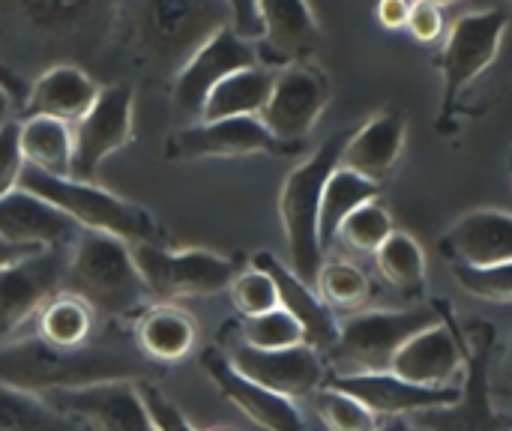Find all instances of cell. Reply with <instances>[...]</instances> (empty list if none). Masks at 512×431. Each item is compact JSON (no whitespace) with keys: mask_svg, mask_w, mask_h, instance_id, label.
I'll return each mask as SVG.
<instances>
[{"mask_svg":"<svg viewBox=\"0 0 512 431\" xmlns=\"http://www.w3.org/2000/svg\"><path fill=\"white\" fill-rule=\"evenodd\" d=\"M441 303L420 309H372L339 321V339L324 354L333 375H381L390 372L396 351L417 333L441 324Z\"/></svg>","mask_w":512,"mask_h":431,"instance_id":"5b68a950","label":"cell"},{"mask_svg":"<svg viewBox=\"0 0 512 431\" xmlns=\"http://www.w3.org/2000/svg\"><path fill=\"white\" fill-rule=\"evenodd\" d=\"M0 90L12 99V102H24L27 99V84L24 78L0 57Z\"/></svg>","mask_w":512,"mask_h":431,"instance_id":"f6af8a7d","label":"cell"},{"mask_svg":"<svg viewBox=\"0 0 512 431\" xmlns=\"http://www.w3.org/2000/svg\"><path fill=\"white\" fill-rule=\"evenodd\" d=\"M252 267L264 270L273 282H276V294H279V309L288 312L300 330H303V345L318 351V354H327L336 339H339V321L336 315L327 309V303L318 297V291L312 285H306L300 276L291 273L288 264H282L276 255L270 252H258L252 258Z\"/></svg>","mask_w":512,"mask_h":431,"instance_id":"ffe728a7","label":"cell"},{"mask_svg":"<svg viewBox=\"0 0 512 431\" xmlns=\"http://www.w3.org/2000/svg\"><path fill=\"white\" fill-rule=\"evenodd\" d=\"M66 249H45L9 267H0V339L15 333L24 321L60 294L66 279Z\"/></svg>","mask_w":512,"mask_h":431,"instance_id":"7c38bea8","label":"cell"},{"mask_svg":"<svg viewBox=\"0 0 512 431\" xmlns=\"http://www.w3.org/2000/svg\"><path fill=\"white\" fill-rule=\"evenodd\" d=\"M375 12H378V21H381L387 30H399V27H408L411 3H402V0H384Z\"/></svg>","mask_w":512,"mask_h":431,"instance_id":"ee69618b","label":"cell"},{"mask_svg":"<svg viewBox=\"0 0 512 431\" xmlns=\"http://www.w3.org/2000/svg\"><path fill=\"white\" fill-rule=\"evenodd\" d=\"M222 27H228V3L156 0L135 9V33L144 60L168 69L171 81L183 63Z\"/></svg>","mask_w":512,"mask_h":431,"instance_id":"8992f818","label":"cell"},{"mask_svg":"<svg viewBox=\"0 0 512 431\" xmlns=\"http://www.w3.org/2000/svg\"><path fill=\"white\" fill-rule=\"evenodd\" d=\"M315 411L330 431H378V417L363 408L354 396L324 384L315 396Z\"/></svg>","mask_w":512,"mask_h":431,"instance_id":"8d00e7d4","label":"cell"},{"mask_svg":"<svg viewBox=\"0 0 512 431\" xmlns=\"http://www.w3.org/2000/svg\"><path fill=\"white\" fill-rule=\"evenodd\" d=\"M264 36L255 45L258 66L285 69L312 57L321 42V27L309 3L300 0H267L261 3Z\"/></svg>","mask_w":512,"mask_h":431,"instance_id":"d6986e66","label":"cell"},{"mask_svg":"<svg viewBox=\"0 0 512 431\" xmlns=\"http://www.w3.org/2000/svg\"><path fill=\"white\" fill-rule=\"evenodd\" d=\"M288 156L294 150L282 147L258 117H231L201 123L195 120L186 129H177L165 141V159L195 162V159H240V156Z\"/></svg>","mask_w":512,"mask_h":431,"instance_id":"8fae6325","label":"cell"},{"mask_svg":"<svg viewBox=\"0 0 512 431\" xmlns=\"http://www.w3.org/2000/svg\"><path fill=\"white\" fill-rule=\"evenodd\" d=\"M240 345H249L255 351H285V348L303 345V330L288 312L276 309L258 318H243Z\"/></svg>","mask_w":512,"mask_h":431,"instance_id":"d590c367","label":"cell"},{"mask_svg":"<svg viewBox=\"0 0 512 431\" xmlns=\"http://www.w3.org/2000/svg\"><path fill=\"white\" fill-rule=\"evenodd\" d=\"M36 252H45V249H27V246H12V243L0 240V267H9V264H15V261L27 258V255H36Z\"/></svg>","mask_w":512,"mask_h":431,"instance_id":"bcb514c9","label":"cell"},{"mask_svg":"<svg viewBox=\"0 0 512 431\" xmlns=\"http://www.w3.org/2000/svg\"><path fill=\"white\" fill-rule=\"evenodd\" d=\"M48 405L78 420L87 431H156L141 402L138 381H108L45 396Z\"/></svg>","mask_w":512,"mask_h":431,"instance_id":"5bb4252c","label":"cell"},{"mask_svg":"<svg viewBox=\"0 0 512 431\" xmlns=\"http://www.w3.org/2000/svg\"><path fill=\"white\" fill-rule=\"evenodd\" d=\"M510 431H512V429H510Z\"/></svg>","mask_w":512,"mask_h":431,"instance_id":"f907efd6","label":"cell"},{"mask_svg":"<svg viewBox=\"0 0 512 431\" xmlns=\"http://www.w3.org/2000/svg\"><path fill=\"white\" fill-rule=\"evenodd\" d=\"M138 390H141V402H144V408H147V414H150V423H153V429L156 431H195L192 429V423L183 417V411L171 402V399H165L150 381H138Z\"/></svg>","mask_w":512,"mask_h":431,"instance_id":"ab89813d","label":"cell"},{"mask_svg":"<svg viewBox=\"0 0 512 431\" xmlns=\"http://www.w3.org/2000/svg\"><path fill=\"white\" fill-rule=\"evenodd\" d=\"M378 431H417V426H411L405 417H396V420H387L384 426H378Z\"/></svg>","mask_w":512,"mask_h":431,"instance_id":"7dc6e473","label":"cell"},{"mask_svg":"<svg viewBox=\"0 0 512 431\" xmlns=\"http://www.w3.org/2000/svg\"><path fill=\"white\" fill-rule=\"evenodd\" d=\"M345 141H348L345 132L327 138L306 162H300L285 177L282 195H279V216H282V231H285L288 258H291L288 267L294 276H300L312 288L324 267V249L318 240L321 198H324V186L330 174L339 168Z\"/></svg>","mask_w":512,"mask_h":431,"instance_id":"277c9868","label":"cell"},{"mask_svg":"<svg viewBox=\"0 0 512 431\" xmlns=\"http://www.w3.org/2000/svg\"><path fill=\"white\" fill-rule=\"evenodd\" d=\"M135 267L147 285L150 300L174 303L186 297H207L231 288L237 279V264L225 255L207 249H162L159 243L132 246Z\"/></svg>","mask_w":512,"mask_h":431,"instance_id":"ba28073f","label":"cell"},{"mask_svg":"<svg viewBox=\"0 0 512 431\" xmlns=\"http://www.w3.org/2000/svg\"><path fill=\"white\" fill-rule=\"evenodd\" d=\"M195 339V321L174 303L147 306L135 318V345L147 363H180L192 354Z\"/></svg>","mask_w":512,"mask_h":431,"instance_id":"d4e9b609","label":"cell"},{"mask_svg":"<svg viewBox=\"0 0 512 431\" xmlns=\"http://www.w3.org/2000/svg\"><path fill=\"white\" fill-rule=\"evenodd\" d=\"M441 252L462 267L486 270L512 264V213L471 210L444 237Z\"/></svg>","mask_w":512,"mask_h":431,"instance_id":"44dd1931","label":"cell"},{"mask_svg":"<svg viewBox=\"0 0 512 431\" xmlns=\"http://www.w3.org/2000/svg\"><path fill=\"white\" fill-rule=\"evenodd\" d=\"M453 276L471 297H480L486 303H512V264L486 270L453 264Z\"/></svg>","mask_w":512,"mask_h":431,"instance_id":"f35d334b","label":"cell"},{"mask_svg":"<svg viewBox=\"0 0 512 431\" xmlns=\"http://www.w3.org/2000/svg\"><path fill=\"white\" fill-rule=\"evenodd\" d=\"M96 312L75 294H54L36 312V339L57 351H81L93 336Z\"/></svg>","mask_w":512,"mask_h":431,"instance_id":"83f0119b","label":"cell"},{"mask_svg":"<svg viewBox=\"0 0 512 431\" xmlns=\"http://www.w3.org/2000/svg\"><path fill=\"white\" fill-rule=\"evenodd\" d=\"M225 357L243 378L291 402L315 396L324 387V357L306 345L285 351H255L237 342Z\"/></svg>","mask_w":512,"mask_h":431,"instance_id":"4fadbf2b","label":"cell"},{"mask_svg":"<svg viewBox=\"0 0 512 431\" xmlns=\"http://www.w3.org/2000/svg\"><path fill=\"white\" fill-rule=\"evenodd\" d=\"M9 111H12V99L0 90V126L9 123Z\"/></svg>","mask_w":512,"mask_h":431,"instance_id":"c3c4849f","label":"cell"},{"mask_svg":"<svg viewBox=\"0 0 512 431\" xmlns=\"http://www.w3.org/2000/svg\"><path fill=\"white\" fill-rule=\"evenodd\" d=\"M315 291L327 303L330 312H351L354 315L369 300L372 285H369V276L357 264L333 258V261H324V267L315 279Z\"/></svg>","mask_w":512,"mask_h":431,"instance_id":"1f68e13d","label":"cell"},{"mask_svg":"<svg viewBox=\"0 0 512 431\" xmlns=\"http://www.w3.org/2000/svg\"><path fill=\"white\" fill-rule=\"evenodd\" d=\"M18 12L42 36H72V33L90 27L93 18H99L102 12H111V6L63 3V0H30V3H21Z\"/></svg>","mask_w":512,"mask_h":431,"instance_id":"d6a6232c","label":"cell"},{"mask_svg":"<svg viewBox=\"0 0 512 431\" xmlns=\"http://www.w3.org/2000/svg\"><path fill=\"white\" fill-rule=\"evenodd\" d=\"M453 417H444L441 423H432L435 431H495V417H492V396L486 384V348L474 360L471 369V393L450 408Z\"/></svg>","mask_w":512,"mask_h":431,"instance_id":"836d02e7","label":"cell"},{"mask_svg":"<svg viewBox=\"0 0 512 431\" xmlns=\"http://www.w3.org/2000/svg\"><path fill=\"white\" fill-rule=\"evenodd\" d=\"M99 90L102 87L81 66L57 63L27 87V99L21 102V111L24 117H48L75 126L93 108Z\"/></svg>","mask_w":512,"mask_h":431,"instance_id":"603a6c76","label":"cell"},{"mask_svg":"<svg viewBox=\"0 0 512 431\" xmlns=\"http://www.w3.org/2000/svg\"><path fill=\"white\" fill-rule=\"evenodd\" d=\"M378 273L402 294L420 297L426 288V252L408 231H393L375 252Z\"/></svg>","mask_w":512,"mask_h":431,"instance_id":"f546056e","label":"cell"},{"mask_svg":"<svg viewBox=\"0 0 512 431\" xmlns=\"http://www.w3.org/2000/svg\"><path fill=\"white\" fill-rule=\"evenodd\" d=\"M378 192H381L378 183H372L342 165L330 174V180L324 186V198H321V216H318V240H321L324 252L336 243L342 222L363 204L378 201Z\"/></svg>","mask_w":512,"mask_h":431,"instance_id":"f1b7e54d","label":"cell"},{"mask_svg":"<svg viewBox=\"0 0 512 431\" xmlns=\"http://www.w3.org/2000/svg\"><path fill=\"white\" fill-rule=\"evenodd\" d=\"M135 135V90L126 81L99 90L93 108L72 126V180L90 183L99 165Z\"/></svg>","mask_w":512,"mask_h":431,"instance_id":"30bf717a","label":"cell"},{"mask_svg":"<svg viewBox=\"0 0 512 431\" xmlns=\"http://www.w3.org/2000/svg\"><path fill=\"white\" fill-rule=\"evenodd\" d=\"M66 294L81 297L108 318H138L147 309V285L135 267L132 246L84 231L66 261Z\"/></svg>","mask_w":512,"mask_h":431,"instance_id":"7a4b0ae2","label":"cell"},{"mask_svg":"<svg viewBox=\"0 0 512 431\" xmlns=\"http://www.w3.org/2000/svg\"><path fill=\"white\" fill-rule=\"evenodd\" d=\"M393 231H396V225H393V216L387 213V207L381 201H369L342 222L336 240H342L345 246H351L357 252L375 255Z\"/></svg>","mask_w":512,"mask_h":431,"instance_id":"e575fe53","label":"cell"},{"mask_svg":"<svg viewBox=\"0 0 512 431\" xmlns=\"http://www.w3.org/2000/svg\"><path fill=\"white\" fill-rule=\"evenodd\" d=\"M510 27V9L507 6H486L465 12L459 21H453L447 42L438 54V69L444 81L441 96V114L438 129H447L453 120L459 99L474 87V81L495 63L501 42Z\"/></svg>","mask_w":512,"mask_h":431,"instance_id":"52a82bcc","label":"cell"},{"mask_svg":"<svg viewBox=\"0 0 512 431\" xmlns=\"http://www.w3.org/2000/svg\"><path fill=\"white\" fill-rule=\"evenodd\" d=\"M441 324L411 336L393 357L390 372L417 387H459V375L465 372V348L459 342V330L450 324L447 303H441Z\"/></svg>","mask_w":512,"mask_h":431,"instance_id":"e0dca14e","label":"cell"},{"mask_svg":"<svg viewBox=\"0 0 512 431\" xmlns=\"http://www.w3.org/2000/svg\"><path fill=\"white\" fill-rule=\"evenodd\" d=\"M201 369L207 372V378L216 384V390L234 405L240 408L243 417H249L258 429L264 431H306V420L300 414V408L291 399H282L258 384H252L249 378H243L222 351L207 348L201 354Z\"/></svg>","mask_w":512,"mask_h":431,"instance_id":"ac0fdd59","label":"cell"},{"mask_svg":"<svg viewBox=\"0 0 512 431\" xmlns=\"http://www.w3.org/2000/svg\"><path fill=\"white\" fill-rule=\"evenodd\" d=\"M273 78H276V69H264V66H249L222 78L210 90L198 120L213 123V120H231V117H261L273 90Z\"/></svg>","mask_w":512,"mask_h":431,"instance_id":"484cf974","label":"cell"},{"mask_svg":"<svg viewBox=\"0 0 512 431\" xmlns=\"http://www.w3.org/2000/svg\"><path fill=\"white\" fill-rule=\"evenodd\" d=\"M0 431H84V426L42 396L0 384Z\"/></svg>","mask_w":512,"mask_h":431,"instance_id":"4dcf8cb0","label":"cell"},{"mask_svg":"<svg viewBox=\"0 0 512 431\" xmlns=\"http://www.w3.org/2000/svg\"><path fill=\"white\" fill-rule=\"evenodd\" d=\"M405 138H408L405 114L399 108H384L372 114L354 135H348L339 165L381 186L396 168L405 150Z\"/></svg>","mask_w":512,"mask_h":431,"instance_id":"7402d4cb","label":"cell"},{"mask_svg":"<svg viewBox=\"0 0 512 431\" xmlns=\"http://www.w3.org/2000/svg\"><path fill=\"white\" fill-rule=\"evenodd\" d=\"M210 431H231V429H210Z\"/></svg>","mask_w":512,"mask_h":431,"instance_id":"681fc988","label":"cell"},{"mask_svg":"<svg viewBox=\"0 0 512 431\" xmlns=\"http://www.w3.org/2000/svg\"><path fill=\"white\" fill-rule=\"evenodd\" d=\"M330 102V78L327 72L312 63H294L276 72L270 99L261 111L264 129L288 150H300L309 132L315 129L318 117Z\"/></svg>","mask_w":512,"mask_h":431,"instance_id":"9c48e42d","label":"cell"},{"mask_svg":"<svg viewBox=\"0 0 512 431\" xmlns=\"http://www.w3.org/2000/svg\"><path fill=\"white\" fill-rule=\"evenodd\" d=\"M249 66H258V57H255V45L237 39L231 33V27H222L219 33H213L186 63L183 69L174 75L171 81V96H174V105L186 114H192L198 120L210 90L240 72V69H249Z\"/></svg>","mask_w":512,"mask_h":431,"instance_id":"9a60e30c","label":"cell"},{"mask_svg":"<svg viewBox=\"0 0 512 431\" xmlns=\"http://www.w3.org/2000/svg\"><path fill=\"white\" fill-rule=\"evenodd\" d=\"M327 384L348 393V396H354L375 417H387V420L408 417V414L450 411L465 399L462 387H444V390L417 387V384H408V381L396 378L393 372H381V375H330Z\"/></svg>","mask_w":512,"mask_h":431,"instance_id":"2e32d148","label":"cell"},{"mask_svg":"<svg viewBox=\"0 0 512 431\" xmlns=\"http://www.w3.org/2000/svg\"><path fill=\"white\" fill-rule=\"evenodd\" d=\"M489 396H492V402L498 408H510L512 411V339L507 351H504V357H501V363H498V372H495L492 384H489Z\"/></svg>","mask_w":512,"mask_h":431,"instance_id":"7bdbcfd3","label":"cell"},{"mask_svg":"<svg viewBox=\"0 0 512 431\" xmlns=\"http://www.w3.org/2000/svg\"><path fill=\"white\" fill-rule=\"evenodd\" d=\"M0 240L27 249H66L75 240V225L48 201L15 189L0 198Z\"/></svg>","mask_w":512,"mask_h":431,"instance_id":"cb8c5ba5","label":"cell"},{"mask_svg":"<svg viewBox=\"0 0 512 431\" xmlns=\"http://www.w3.org/2000/svg\"><path fill=\"white\" fill-rule=\"evenodd\" d=\"M147 375V360L114 351H57L39 339L0 348V384L42 399L108 381H147Z\"/></svg>","mask_w":512,"mask_h":431,"instance_id":"6da1fadb","label":"cell"},{"mask_svg":"<svg viewBox=\"0 0 512 431\" xmlns=\"http://www.w3.org/2000/svg\"><path fill=\"white\" fill-rule=\"evenodd\" d=\"M18 189L48 201L72 225H81L90 234H105V237L123 240L129 246L159 243V225H156L153 213L135 201H126V198L102 189V186L81 183L72 177H45L39 171L24 168Z\"/></svg>","mask_w":512,"mask_h":431,"instance_id":"3957f363","label":"cell"},{"mask_svg":"<svg viewBox=\"0 0 512 431\" xmlns=\"http://www.w3.org/2000/svg\"><path fill=\"white\" fill-rule=\"evenodd\" d=\"M408 30H411V36L417 42H435V39H441V33H444V9L438 3H429V0L411 3Z\"/></svg>","mask_w":512,"mask_h":431,"instance_id":"b9f144b4","label":"cell"},{"mask_svg":"<svg viewBox=\"0 0 512 431\" xmlns=\"http://www.w3.org/2000/svg\"><path fill=\"white\" fill-rule=\"evenodd\" d=\"M24 174V159L18 150V120L0 126V198L15 192Z\"/></svg>","mask_w":512,"mask_h":431,"instance_id":"60d3db41","label":"cell"},{"mask_svg":"<svg viewBox=\"0 0 512 431\" xmlns=\"http://www.w3.org/2000/svg\"><path fill=\"white\" fill-rule=\"evenodd\" d=\"M18 150L24 168L45 177L72 174V126L48 117H21L18 120Z\"/></svg>","mask_w":512,"mask_h":431,"instance_id":"4316f807","label":"cell"},{"mask_svg":"<svg viewBox=\"0 0 512 431\" xmlns=\"http://www.w3.org/2000/svg\"><path fill=\"white\" fill-rule=\"evenodd\" d=\"M228 291H231V303L240 312V318H258V315H267V312L279 309L276 282L258 267L237 273V279L231 282Z\"/></svg>","mask_w":512,"mask_h":431,"instance_id":"74e56055","label":"cell"}]
</instances>
